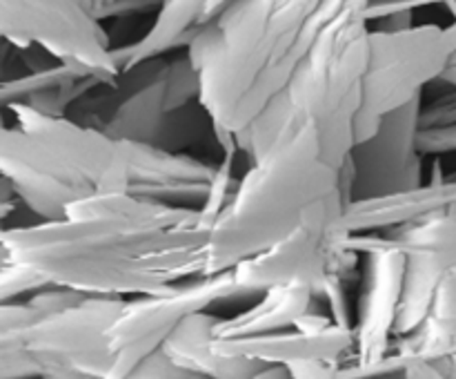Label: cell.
Returning a JSON list of instances; mask_svg holds the SVG:
<instances>
[{
  "instance_id": "obj_1",
  "label": "cell",
  "mask_w": 456,
  "mask_h": 379,
  "mask_svg": "<svg viewBox=\"0 0 456 379\" xmlns=\"http://www.w3.org/2000/svg\"><path fill=\"white\" fill-rule=\"evenodd\" d=\"M212 223L200 208L102 192L56 221L4 227L3 261L92 297L163 294L208 272Z\"/></svg>"
},
{
  "instance_id": "obj_2",
  "label": "cell",
  "mask_w": 456,
  "mask_h": 379,
  "mask_svg": "<svg viewBox=\"0 0 456 379\" xmlns=\"http://www.w3.org/2000/svg\"><path fill=\"white\" fill-rule=\"evenodd\" d=\"M334 0H230L196 29L187 56L216 129L240 134L283 92L319 38Z\"/></svg>"
},
{
  "instance_id": "obj_3",
  "label": "cell",
  "mask_w": 456,
  "mask_h": 379,
  "mask_svg": "<svg viewBox=\"0 0 456 379\" xmlns=\"http://www.w3.org/2000/svg\"><path fill=\"white\" fill-rule=\"evenodd\" d=\"M343 169L325 159L314 129L283 138L239 178L209 230L205 276L234 270L301 227H319L347 243Z\"/></svg>"
},
{
  "instance_id": "obj_4",
  "label": "cell",
  "mask_w": 456,
  "mask_h": 379,
  "mask_svg": "<svg viewBox=\"0 0 456 379\" xmlns=\"http://www.w3.org/2000/svg\"><path fill=\"white\" fill-rule=\"evenodd\" d=\"M368 7L370 0H334L319 38L283 92L234 136L239 154L254 161L283 138L314 129L325 159L346 168L356 145L354 125L370 67Z\"/></svg>"
},
{
  "instance_id": "obj_5",
  "label": "cell",
  "mask_w": 456,
  "mask_h": 379,
  "mask_svg": "<svg viewBox=\"0 0 456 379\" xmlns=\"http://www.w3.org/2000/svg\"><path fill=\"white\" fill-rule=\"evenodd\" d=\"M13 123L0 132L3 178L43 221L65 217L71 203L102 192H127L120 141L71 116H47L25 103L4 107Z\"/></svg>"
},
{
  "instance_id": "obj_6",
  "label": "cell",
  "mask_w": 456,
  "mask_h": 379,
  "mask_svg": "<svg viewBox=\"0 0 456 379\" xmlns=\"http://www.w3.org/2000/svg\"><path fill=\"white\" fill-rule=\"evenodd\" d=\"M125 299L49 285L0 310V379H105Z\"/></svg>"
},
{
  "instance_id": "obj_7",
  "label": "cell",
  "mask_w": 456,
  "mask_h": 379,
  "mask_svg": "<svg viewBox=\"0 0 456 379\" xmlns=\"http://www.w3.org/2000/svg\"><path fill=\"white\" fill-rule=\"evenodd\" d=\"M160 58L138 62L116 83L98 85L71 107L69 116L114 141L147 143L174 152L196 143L212 120L200 103L169 111V62Z\"/></svg>"
},
{
  "instance_id": "obj_8",
  "label": "cell",
  "mask_w": 456,
  "mask_h": 379,
  "mask_svg": "<svg viewBox=\"0 0 456 379\" xmlns=\"http://www.w3.org/2000/svg\"><path fill=\"white\" fill-rule=\"evenodd\" d=\"M454 54L448 25H419L401 31L372 27L363 107L354 125L356 143L368 141L386 116L423 96L430 83H439Z\"/></svg>"
},
{
  "instance_id": "obj_9",
  "label": "cell",
  "mask_w": 456,
  "mask_h": 379,
  "mask_svg": "<svg viewBox=\"0 0 456 379\" xmlns=\"http://www.w3.org/2000/svg\"><path fill=\"white\" fill-rule=\"evenodd\" d=\"M0 34L16 49L40 47L58 61L83 65L107 85L120 76L92 0H0Z\"/></svg>"
},
{
  "instance_id": "obj_10",
  "label": "cell",
  "mask_w": 456,
  "mask_h": 379,
  "mask_svg": "<svg viewBox=\"0 0 456 379\" xmlns=\"http://www.w3.org/2000/svg\"><path fill=\"white\" fill-rule=\"evenodd\" d=\"M239 294L245 292L230 270L191 279L163 294L125 299L123 310L107 333L114 364L105 379H123L147 355L163 348L165 339L185 317L209 310L216 301Z\"/></svg>"
},
{
  "instance_id": "obj_11",
  "label": "cell",
  "mask_w": 456,
  "mask_h": 379,
  "mask_svg": "<svg viewBox=\"0 0 456 379\" xmlns=\"http://www.w3.org/2000/svg\"><path fill=\"white\" fill-rule=\"evenodd\" d=\"M423 96L383 119L377 132L356 143L343 168L347 203L399 194L423 185V154L419 150V114Z\"/></svg>"
},
{
  "instance_id": "obj_12",
  "label": "cell",
  "mask_w": 456,
  "mask_h": 379,
  "mask_svg": "<svg viewBox=\"0 0 456 379\" xmlns=\"http://www.w3.org/2000/svg\"><path fill=\"white\" fill-rule=\"evenodd\" d=\"M347 252L365 257V284L359 301V321L354 324L356 346L350 364H338L341 370H363L379 364L392 352L396 337V319L405 285V254L392 248L383 236H350Z\"/></svg>"
},
{
  "instance_id": "obj_13",
  "label": "cell",
  "mask_w": 456,
  "mask_h": 379,
  "mask_svg": "<svg viewBox=\"0 0 456 379\" xmlns=\"http://www.w3.org/2000/svg\"><path fill=\"white\" fill-rule=\"evenodd\" d=\"M383 239L405 254V285L396 319L401 339L421 328L441 276L456 261V205L392 230Z\"/></svg>"
},
{
  "instance_id": "obj_14",
  "label": "cell",
  "mask_w": 456,
  "mask_h": 379,
  "mask_svg": "<svg viewBox=\"0 0 456 379\" xmlns=\"http://www.w3.org/2000/svg\"><path fill=\"white\" fill-rule=\"evenodd\" d=\"M346 254L350 252L338 236L319 227H301L267 252L236 266L232 275L245 294L265 292L276 285L292 284L312 285L319 294L321 284Z\"/></svg>"
},
{
  "instance_id": "obj_15",
  "label": "cell",
  "mask_w": 456,
  "mask_h": 379,
  "mask_svg": "<svg viewBox=\"0 0 456 379\" xmlns=\"http://www.w3.org/2000/svg\"><path fill=\"white\" fill-rule=\"evenodd\" d=\"M354 346V328H346L330 317L314 315V312L303 315L292 330L288 328L245 339H216V348L221 352L248 357L263 366H283V368L310 364V361L341 364V359L352 357Z\"/></svg>"
},
{
  "instance_id": "obj_16",
  "label": "cell",
  "mask_w": 456,
  "mask_h": 379,
  "mask_svg": "<svg viewBox=\"0 0 456 379\" xmlns=\"http://www.w3.org/2000/svg\"><path fill=\"white\" fill-rule=\"evenodd\" d=\"M120 143L127 154V192L160 203L203 208L218 177V165L187 152L165 150L147 143Z\"/></svg>"
},
{
  "instance_id": "obj_17",
  "label": "cell",
  "mask_w": 456,
  "mask_h": 379,
  "mask_svg": "<svg viewBox=\"0 0 456 379\" xmlns=\"http://www.w3.org/2000/svg\"><path fill=\"white\" fill-rule=\"evenodd\" d=\"M456 205V178L435 177L414 190L399 194L377 196V199L350 201L343 214V232L350 236L377 235V232L399 230V227L417 223L430 214Z\"/></svg>"
},
{
  "instance_id": "obj_18",
  "label": "cell",
  "mask_w": 456,
  "mask_h": 379,
  "mask_svg": "<svg viewBox=\"0 0 456 379\" xmlns=\"http://www.w3.org/2000/svg\"><path fill=\"white\" fill-rule=\"evenodd\" d=\"M218 315L208 310L185 317L165 339L163 350L181 368L191 370L205 379H254L270 366L240 355H227L216 348Z\"/></svg>"
},
{
  "instance_id": "obj_19",
  "label": "cell",
  "mask_w": 456,
  "mask_h": 379,
  "mask_svg": "<svg viewBox=\"0 0 456 379\" xmlns=\"http://www.w3.org/2000/svg\"><path fill=\"white\" fill-rule=\"evenodd\" d=\"M316 288L305 284L276 285L263 292L261 301L236 317H218L214 334L216 339H245L258 334L279 333L297 325L303 315L310 312Z\"/></svg>"
},
{
  "instance_id": "obj_20",
  "label": "cell",
  "mask_w": 456,
  "mask_h": 379,
  "mask_svg": "<svg viewBox=\"0 0 456 379\" xmlns=\"http://www.w3.org/2000/svg\"><path fill=\"white\" fill-rule=\"evenodd\" d=\"M209 3L212 0H163V7L156 12L147 34L127 47L114 49L120 74L132 70L138 62L160 58L169 49L183 47V45L187 47L196 29L203 27Z\"/></svg>"
},
{
  "instance_id": "obj_21",
  "label": "cell",
  "mask_w": 456,
  "mask_h": 379,
  "mask_svg": "<svg viewBox=\"0 0 456 379\" xmlns=\"http://www.w3.org/2000/svg\"><path fill=\"white\" fill-rule=\"evenodd\" d=\"M405 361L456 357V261L441 276L430 312L421 328L401 337L392 348Z\"/></svg>"
},
{
  "instance_id": "obj_22",
  "label": "cell",
  "mask_w": 456,
  "mask_h": 379,
  "mask_svg": "<svg viewBox=\"0 0 456 379\" xmlns=\"http://www.w3.org/2000/svg\"><path fill=\"white\" fill-rule=\"evenodd\" d=\"M94 76L92 71L85 70L83 65H74V62H58V65L47 67L40 71H27V74L16 76V78H4L0 85V101L3 107L12 105V103H25L38 92H47V89H58L62 85L76 83Z\"/></svg>"
},
{
  "instance_id": "obj_23",
  "label": "cell",
  "mask_w": 456,
  "mask_h": 379,
  "mask_svg": "<svg viewBox=\"0 0 456 379\" xmlns=\"http://www.w3.org/2000/svg\"><path fill=\"white\" fill-rule=\"evenodd\" d=\"M49 288L47 281L34 270L18 263L3 261V270H0V292H3V303L13 301V297H22V294L31 292V290Z\"/></svg>"
},
{
  "instance_id": "obj_24",
  "label": "cell",
  "mask_w": 456,
  "mask_h": 379,
  "mask_svg": "<svg viewBox=\"0 0 456 379\" xmlns=\"http://www.w3.org/2000/svg\"><path fill=\"white\" fill-rule=\"evenodd\" d=\"M123 379H205V377H200V375L191 373V370H185L181 368V366H176L167 355H165L163 348H159L156 352L147 355L136 368L129 370Z\"/></svg>"
},
{
  "instance_id": "obj_25",
  "label": "cell",
  "mask_w": 456,
  "mask_h": 379,
  "mask_svg": "<svg viewBox=\"0 0 456 379\" xmlns=\"http://www.w3.org/2000/svg\"><path fill=\"white\" fill-rule=\"evenodd\" d=\"M421 129H439L456 125V87L445 96L432 98L430 103L423 101L421 114H419Z\"/></svg>"
},
{
  "instance_id": "obj_26",
  "label": "cell",
  "mask_w": 456,
  "mask_h": 379,
  "mask_svg": "<svg viewBox=\"0 0 456 379\" xmlns=\"http://www.w3.org/2000/svg\"><path fill=\"white\" fill-rule=\"evenodd\" d=\"M419 150L423 156L452 154L456 152V125L419 132Z\"/></svg>"
},
{
  "instance_id": "obj_27",
  "label": "cell",
  "mask_w": 456,
  "mask_h": 379,
  "mask_svg": "<svg viewBox=\"0 0 456 379\" xmlns=\"http://www.w3.org/2000/svg\"><path fill=\"white\" fill-rule=\"evenodd\" d=\"M163 7V0H111L105 12L101 13V21L105 18H127L138 16V13L159 12Z\"/></svg>"
},
{
  "instance_id": "obj_28",
  "label": "cell",
  "mask_w": 456,
  "mask_h": 379,
  "mask_svg": "<svg viewBox=\"0 0 456 379\" xmlns=\"http://www.w3.org/2000/svg\"><path fill=\"white\" fill-rule=\"evenodd\" d=\"M292 379H343L338 375V364H325V361H310V364L289 366Z\"/></svg>"
},
{
  "instance_id": "obj_29",
  "label": "cell",
  "mask_w": 456,
  "mask_h": 379,
  "mask_svg": "<svg viewBox=\"0 0 456 379\" xmlns=\"http://www.w3.org/2000/svg\"><path fill=\"white\" fill-rule=\"evenodd\" d=\"M405 379H448L432 361L414 359L405 366Z\"/></svg>"
},
{
  "instance_id": "obj_30",
  "label": "cell",
  "mask_w": 456,
  "mask_h": 379,
  "mask_svg": "<svg viewBox=\"0 0 456 379\" xmlns=\"http://www.w3.org/2000/svg\"><path fill=\"white\" fill-rule=\"evenodd\" d=\"M254 379H292V375H289V370L283 368V366H270V368H265Z\"/></svg>"
},
{
  "instance_id": "obj_31",
  "label": "cell",
  "mask_w": 456,
  "mask_h": 379,
  "mask_svg": "<svg viewBox=\"0 0 456 379\" xmlns=\"http://www.w3.org/2000/svg\"><path fill=\"white\" fill-rule=\"evenodd\" d=\"M435 364L439 366L445 377L456 379V357H441V359H435Z\"/></svg>"
},
{
  "instance_id": "obj_32",
  "label": "cell",
  "mask_w": 456,
  "mask_h": 379,
  "mask_svg": "<svg viewBox=\"0 0 456 379\" xmlns=\"http://www.w3.org/2000/svg\"><path fill=\"white\" fill-rule=\"evenodd\" d=\"M439 83H445L448 87H456V56L452 58V62H450L448 70H445V74L441 76Z\"/></svg>"
},
{
  "instance_id": "obj_33",
  "label": "cell",
  "mask_w": 456,
  "mask_h": 379,
  "mask_svg": "<svg viewBox=\"0 0 456 379\" xmlns=\"http://www.w3.org/2000/svg\"><path fill=\"white\" fill-rule=\"evenodd\" d=\"M92 3H94V9H96L98 18H101V13L105 12V9H107V4H110L111 0H92Z\"/></svg>"
},
{
  "instance_id": "obj_34",
  "label": "cell",
  "mask_w": 456,
  "mask_h": 379,
  "mask_svg": "<svg viewBox=\"0 0 456 379\" xmlns=\"http://www.w3.org/2000/svg\"><path fill=\"white\" fill-rule=\"evenodd\" d=\"M448 31H450V36H452V40H454V45H456V16H454V21L448 25Z\"/></svg>"
},
{
  "instance_id": "obj_35",
  "label": "cell",
  "mask_w": 456,
  "mask_h": 379,
  "mask_svg": "<svg viewBox=\"0 0 456 379\" xmlns=\"http://www.w3.org/2000/svg\"><path fill=\"white\" fill-rule=\"evenodd\" d=\"M370 3H379V0H370Z\"/></svg>"
},
{
  "instance_id": "obj_36",
  "label": "cell",
  "mask_w": 456,
  "mask_h": 379,
  "mask_svg": "<svg viewBox=\"0 0 456 379\" xmlns=\"http://www.w3.org/2000/svg\"><path fill=\"white\" fill-rule=\"evenodd\" d=\"M454 56H456V54H454Z\"/></svg>"
}]
</instances>
